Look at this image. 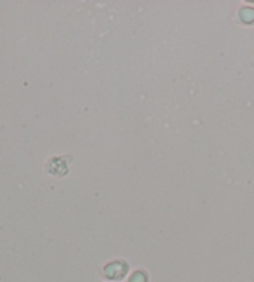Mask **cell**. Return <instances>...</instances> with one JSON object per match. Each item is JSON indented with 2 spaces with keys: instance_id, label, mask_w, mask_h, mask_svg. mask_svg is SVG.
Returning <instances> with one entry per match:
<instances>
[{
  "instance_id": "6da1fadb",
  "label": "cell",
  "mask_w": 254,
  "mask_h": 282,
  "mask_svg": "<svg viewBox=\"0 0 254 282\" xmlns=\"http://www.w3.org/2000/svg\"><path fill=\"white\" fill-rule=\"evenodd\" d=\"M128 270H129V265L124 261V260H114V261L108 262L105 267H103V276L108 280H122L125 277Z\"/></svg>"
},
{
  "instance_id": "7a4b0ae2",
  "label": "cell",
  "mask_w": 254,
  "mask_h": 282,
  "mask_svg": "<svg viewBox=\"0 0 254 282\" xmlns=\"http://www.w3.org/2000/svg\"><path fill=\"white\" fill-rule=\"evenodd\" d=\"M128 282H147V273L143 270L134 271L128 278Z\"/></svg>"
},
{
  "instance_id": "3957f363",
  "label": "cell",
  "mask_w": 254,
  "mask_h": 282,
  "mask_svg": "<svg viewBox=\"0 0 254 282\" xmlns=\"http://www.w3.org/2000/svg\"><path fill=\"white\" fill-rule=\"evenodd\" d=\"M239 16L244 23H253L254 21V9L252 8H243L239 12Z\"/></svg>"
}]
</instances>
